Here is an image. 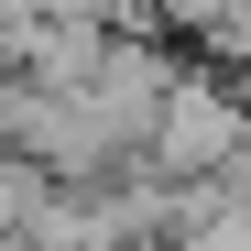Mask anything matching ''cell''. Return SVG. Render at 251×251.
I'll use <instances>...</instances> for the list:
<instances>
[{"mask_svg":"<svg viewBox=\"0 0 251 251\" xmlns=\"http://www.w3.org/2000/svg\"><path fill=\"white\" fill-rule=\"evenodd\" d=\"M120 0H33V22H109Z\"/></svg>","mask_w":251,"mask_h":251,"instance_id":"2","label":"cell"},{"mask_svg":"<svg viewBox=\"0 0 251 251\" xmlns=\"http://www.w3.org/2000/svg\"><path fill=\"white\" fill-rule=\"evenodd\" d=\"M240 153H251V109H240V99L219 88V76H175L131 164H153L164 186H219Z\"/></svg>","mask_w":251,"mask_h":251,"instance_id":"1","label":"cell"}]
</instances>
